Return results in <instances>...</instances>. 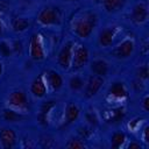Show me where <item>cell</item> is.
<instances>
[{
  "mask_svg": "<svg viewBox=\"0 0 149 149\" xmlns=\"http://www.w3.org/2000/svg\"><path fill=\"white\" fill-rule=\"evenodd\" d=\"M66 1H74V0H66Z\"/></svg>",
  "mask_w": 149,
  "mask_h": 149,
  "instance_id": "34",
  "label": "cell"
},
{
  "mask_svg": "<svg viewBox=\"0 0 149 149\" xmlns=\"http://www.w3.org/2000/svg\"><path fill=\"white\" fill-rule=\"evenodd\" d=\"M79 113H80V111H79V108H78L77 105H74V104H68V106L65 108V119H66V122L68 123L74 122L78 119Z\"/></svg>",
  "mask_w": 149,
  "mask_h": 149,
  "instance_id": "16",
  "label": "cell"
},
{
  "mask_svg": "<svg viewBox=\"0 0 149 149\" xmlns=\"http://www.w3.org/2000/svg\"><path fill=\"white\" fill-rule=\"evenodd\" d=\"M148 17V8L144 3H137L133 7L132 10V20L135 23H143Z\"/></svg>",
  "mask_w": 149,
  "mask_h": 149,
  "instance_id": "10",
  "label": "cell"
},
{
  "mask_svg": "<svg viewBox=\"0 0 149 149\" xmlns=\"http://www.w3.org/2000/svg\"><path fill=\"white\" fill-rule=\"evenodd\" d=\"M88 61V50L83 45V44H78L74 49H73V54H72V62H71V66L73 70H79L81 69Z\"/></svg>",
  "mask_w": 149,
  "mask_h": 149,
  "instance_id": "4",
  "label": "cell"
},
{
  "mask_svg": "<svg viewBox=\"0 0 149 149\" xmlns=\"http://www.w3.org/2000/svg\"><path fill=\"white\" fill-rule=\"evenodd\" d=\"M91 71L93 74L105 77L108 73V64L102 59H94L91 63Z\"/></svg>",
  "mask_w": 149,
  "mask_h": 149,
  "instance_id": "14",
  "label": "cell"
},
{
  "mask_svg": "<svg viewBox=\"0 0 149 149\" xmlns=\"http://www.w3.org/2000/svg\"><path fill=\"white\" fill-rule=\"evenodd\" d=\"M134 49H135V44L132 40L127 38L125 41H122L118 47H115L112 51L113 56L119 58V59H125V58H128L133 52H134Z\"/></svg>",
  "mask_w": 149,
  "mask_h": 149,
  "instance_id": "5",
  "label": "cell"
},
{
  "mask_svg": "<svg viewBox=\"0 0 149 149\" xmlns=\"http://www.w3.org/2000/svg\"><path fill=\"white\" fill-rule=\"evenodd\" d=\"M143 137H144V141L148 142V127L144 128V135H143Z\"/></svg>",
  "mask_w": 149,
  "mask_h": 149,
  "instance_id": "31",
  "label": "cell"
},
{
  "mask_svg": "<svg viewBox=\"0 0 149 149\" xmlns=\"http://www.w3.org/2000/svg\"><path fill=\"white\" fill-rule=\"evenodd\" d=\"M8 104L15 108H27L28 102H27V97L22 91H14L9 94L8 97Z\"/></svg>",
  "mask_w": 149,
  "mask_h": 149,
  "instance_id": "8",
  "label": "cell"
},
{
  "mask_svg": "<svg viewBox=\"0 0 149 149\" xmlns=\"http://www.w3.org/2000/svg\"><path fill=\"white\" fill-rule=\"evenodd\" d=\"M142 106H143L144 111H148V109H149V97H148V95H146V97L143 98V101H142Z\"/></svg>",
  "mask_w": 149,
  "mask_h": 149,
  "instance_id": "28",
  "label": "cell"
},
{
  "mask_svg": "<svg viewBox=\"0 0 149 149\" xmlns=\"http://www.w3.org/2000/svg\"><path fill=\"white\" fill-rule=\"evenodd\" d=\"M125 116V113H123V109L122 108H116L113 111V118H111V121L112 122H119L123 119Z\"/></svg>",
  "mask_w": 149,
  "mask_h": 149,
  "instance_id": "24",
  "label": "cell"
},
{
  "mask_svg": "<svg viewBox=\"0 0 149 149\" xmlns=\"http://www.w3.org/2000/svg\"><path fill=\"white\" fill-rule=\"evenodd\" d=\"M78 133L80 134V136H81L83 139H84V137H86V136L88 135V132H87V129H86V128H79Z\"/></svg>",
  "mask_w": 149,
  "mask_h": 149,
  "instance_id": "30",
  "label": "cell"
},
{
  "mask_svg": "<svg viewBox=\"0 0 149 149\" xmlns=\"http://www.w3.org/2000/svg\"><path fill=\"white\" fill-rule=\"evenodd\" d=\"M54 105H55L54 101H48V102H45V104L42 106L41 113H40V120H41L42 123H45V122H47V115H48L49 111L54 107Z\"/></svg>",
  "mask_w": 149,
  "mask_h": 149,
  "instance_id": "22",
  "label": "cell"
},
{
  "mask_svg": "<svg viewBox=\"0 0 149 149\" xmlns=\"http://www.w3.org/2000/svg\"><path fill=\"white\" fill-rule=\"evenodd\" d=\"M72 54H73V43L71 41L66 42L62 49L58 52L57 56V62L58 65L63 69V70H68L71 66V62H72Z\"/></svg>",
  "mask_w": 149,
  "mask_h": 149,
  "instance_id": "3",
  "label": "cell"
},
{
  "mask_svg": "<svg viewBox=\"0 0 149 149\" xmlns=\"http://www.w3.org/2000/svg\"><path fill=\"white\" fill-rule=\"evenodd\" d=\"M0 142L3 148H12L16 142V134L12 128H2L0 130Z\"/></svg>",
  "mask_w": 149,
  "mask_h": 149,
  "instance_id": "9",
  "label": "cell"
},
{
  "mask_svg": "<svg viewBox=\"0 0 149 149\" xmlns=\"http://www.w3.org/2000/svg\"><path fill=\"white\" fill-rule=\"evenodd\" d=\"M97 23V16L92 12H84L79 14L72 22L73 33L80 38H87Z\"/></svg>",
  "mask_w": 149,
  "mask_h": 149,
  "instance_id": "1",
  "label": "cell"
},
{
  "mask_svg": "<svg viewBox=\"0 0 149 149\" xmlns=\"http://www.w3.org/2000/svg\"><path fill=\"white\" fill-rule=\"evenodd\" d=\"M86 119H87V121H88L91 125H97V118H95V115H94L93 113H87Z\"/></svg>",
  "mask_w": 149,
  "mask_h": 149,
  "instance_id": "27",
  "label": "cell"
},
{
  "mask_svg": "<svg viewBox=\"0 0 149 149\" xmlns=\"http://www.w3.org/2000/svg\"><path fill=\"white\" fill-rule=\"evenodd\" d=\"M1 31H2V26H1V23H0V34H1Z\"/></svg>",
  "mask_w": 149,
  "mask_h": 149,
  "instance_id": "33",
  "label": "cell"
},
{
  "mask_svg": "<svg viewBox=\"0 0 149 149\" xmlns=\"http://www.w3.org/2000/svg\"><path fill=\"white\" fill-rule=\"evenodd\" d=\"M148 74H149V72H148V68H147V65H143V66H141V68L139 69L137 76H139L140 78H142V79H147V78H148Z\"/></svg>",
  "mask_w": 149,
  "mask_h": 149,
  "instance_id": "26",
  "label": "cell"
},
{
  "mask_svg": "<svg viewBox=\"0 0 149 149\" xmlns=\"http://www.w3.org/2000/svg\"><path fill=\"white\" fill-rule=\"evenodd\" d=\"M3 119L8 122H16L19 121L20 119H22V115L16 113L15 111L13 109H3Z\"/></svg>",
  "mask_w": 149,
  "mask_h": 149,
  "instance_id": "20",
  "label": "cell"
},
{
  "mask_svg": "<svg viewBox=\"0 0 149 149\" xmlns=\"http://www.w3.org/2000/svg\"><path fill=\"white\" fill-rule=\"evenodd\" d=\"M126 141V134L121 132H116L111 137V146L113 148H120Z\"/></svg>",
  "mask_w": 149,
  "mask_h": 149,
  "instance_id": "18",
  "label": "cell"
},
{
  "mask_svg": "<svg viewBox=\"0 0 149 149\" xmlns=\"http://www.w3.org/2000/svg\"><path fill=\"white\" fill-rule=\"evenodd\" d=\"M127 0H102V6L108 13H116L125 7Z\"/></svg>",
  "mask_w": 149,
  "mask_h": 149,
  "instance_id": "15",
  "label": "cell"
},
{
  "mask_svg": "<svg viewBox=\"0 0 149 149\" xmlns=\"http://www.w3.org/2000/svg\"><path fill=\"white\" fill-rule=\"evenodd\" d=\"M108 93L118 99H123L128 95V91L125 86L123 83L121 81H115L113 83L111 86H109V90H108Z\"/></svg>",
  "mask_w": 149,
  "mask_h": 149,
  "instance_id": "13",
  "label": "cell"
},
{
  "mask_svg": "<svg viewBox=\"0 0 149 149\" xmlns=\"http://www.w3.org/2000/svg\"><path fill=\"white\" fill-rule=\"evenodd\" d=\"M37 21H38V23H41L43 26L58 24L59 21H61V16H59V13H58V10L56 8L45 7L38 13Z\"/></svg>",
  "mask_w": 149,
  "mask_h": 149,
  "instance_id": "2",
  "label": "cell"
},
{
  "mask_svg": "<svg viewBox=\"0 0 149 149\" xmlns=\"http://www.w3.org/2000/svg\"><path fill=\"white\" fill-rule=\"evenodd\" d=\"M30 91L36 98H43L47 93V86L44 83V79L42 76H38L35 78L30 85Z\"/></svg>",
  "mask_w": 149,
  "mask_h": 149,
  "instance_id": "11",
  "label": "cell"
},
{
  "mask_svg": "<svg viewBox=\"0 0 149 149\" xmlns=\"http://www.w3.org/2000/svg\"><path fill=\"white\" fill-rule=\"evenodd\" d=\"M115 30L116 29L114 27H109V28L101 30L99 34V44L101 47H111L114 41Z\"/></svg>",
  "mask_w": 149,
  "mask_h": 149,
  "instance_id": "12",
  "label": "cell"
},
{
  "mask_svg": "<svg viewBox=\"0 0 149 149\" xmlns=\"http://www.w3.org/2000/svg\"><path fill=\"white\" fill-rule=\"evenodd\" d=\"M102 84H104L102 77L97 76V74H92L87 80V84L85 87V95L87 98L94 97L98 93V91L100 90V87L102 86Z\"/></svg>",
  "mask_w": 149,
  "mask_h": 149,
  "instance_id": "6",
  "label": "cell"
},
{
  "mask_svg": "<svg viewBox=\"0 0 149 149\" xmlns=\"http://www.w3.org/2000/svg\"><path fill=\"white\" fill-rule=\"evenodd\" d=\"M141 148V144L139 142H130L128 144V149H140Z\"/></svg>",
  "mask_w": 149,
  "mask_h": 149,
  "instance_id": "29",
  "label": "cell"
},
{
  "mask_svg": "<svg viewBox=\"0 0 149 149\" xmlns=\"http://www.w3.org/2000/svg\"><path fill=\"white\" fill-rule=\"evenodd\" d=\"M1 73H2V64L0 62V76H1Z\"/></svg>",
  "mask_w": 149,
  "mask_h": 149,
  "instance_id": "32",
  "label": "cell"
},
{
  "mask_svg": "<svg viewBox=\"0 0 149 149\" xmlns=\"http://www.w3.org/2000/svg\"><path fill=\"white\" fill-rule=\"evenodd\" d=\"M12 26L15 31H23L29 27V21L24 17H16L13 20Z\"/></svg>",
  "mask_w": 149,
  "mask_h": 149,
  "instance_id": "19",
  "label": "cell"
},
{
  "mask_svg": "<svg viewBox=\"0 0 149 149\" xmlns=\"http://www.w3.org/2000/svg\"><path fill=\"white\" fill-rule=\"evenodd\" d=\"M69 86H70V88L72 91H79V90L83 88L84 81H83V79L79 76H73L69 80Z\"/></svg>",
  "mask_w": 149,
  "mask_h": 149,
  "instance_id": "21",
  "label": "cell"
},
{
  "mask_svg": "<svg viewBox=\"0 0 149 149\" xmlns=\"http://www.w3.org/2000/svg\"><path fill=\"white\" fill-rule=\"evenodd\" d=\"M30 57L34 61L44 59V50L37 34H33L30 37Z\"/></svg>",
  "mask_w": 149,
  "mask_h": 149,
  "instance_id": "7",
  "label": "cell"
},
{
  "mask_svg": "<svg viewBox=\"0 0 149 149\" xmlns=\"http://www.w3.org/2000/svg\"><path fill=\"white\" fill-rule=\"evenodd\" d=\"M0 52H1L2 56H5V57H7V56L10 55V48H9V45H8L6 42H1V43H0Z\"/></svg>",
  "mask_w": 149,
  "mask_h": 149,
  "instance_id": "25",
  "label": "cell"
},
{
  "mask_svg": "<svg viewBox=\"0 0 149 149\" xmlns=\"http://www.w3.org/2000/svg\"><path fill=\"white\" fill-rule=\"evenodd\" d=\"M48 81L54 90H59L63 85V79H62L61 74L54 70H50L48 72Z\"/></svg>",
  "mask_w": 149,
  "mask_h": 149,
  "instance_id": "17",
  "label": "cell"
},
{
  "mask_svg": "<svg viewBox=\"0 0 149 149\" xmlns=\"http://www.w3.org/2000/svg\"><path fill=\"white\" fill-rule=\"evenodd\" d=\"M84 147H85V143L79 139H72L66 143V148H70V149H78Z\"/></svg>",
  "mask_w": 149,
  "mask_h": 149,
  "instance_id": "23",
  "label": "cell"
}]
</instances>
